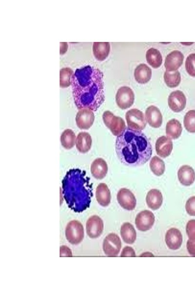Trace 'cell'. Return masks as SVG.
<instances>
[{"label":"cell","instance_id":"d6a6232c","mask_svg":"<svg viewBox=\"0 0 195 293\" xmlns=\"http://www.w3.org/2000/svg\"><path fill=\"white\" fill-rule=\"evenodd\" d=\"M185 68L190 76L195 77V53L191 54L187 57Z\"/></svg>","mask_w":195,"mask_h":293},{"label":"cell","instance_id":"44dd1931","mask_svg":"<svg viewBox=\"0 0 195 293\" xmlns=\"http://www.w3.org/2000/svg\"><path fill=\"white\" fill-rule=\"evenodd\" d=\"M146 202L148 207L151 209H158L163 202V196L161 191L155 188L149 190L146 197Z\"/></svg>","mask_w":195,"mask_h":293},{"label":"cell","instance_id":"ba28073f","mask_svg":"<svg viewBox=\"0 0 195 293\" xmlns=\"http://www.w3.org/2000/svg\"><path fill=\"white\" fill-rule=\"evenodd\" d=\"M135 95L132 89L126 86L120 87L116 95V102L117 106L122 109L131 107L134 104Z\"/></svg>","mask_w":195,"mask_h":293},{"label":"cell","instance_id":"5bb4252c","mask_svg":"<svg viewBox=\"0 0 195 293\" xmlns=\"http://www.w3.org/2000/svg\"><path fill=\"white\" fill-rule=\"evenodd\" d=\"M184 55L180 51L174 50L170 52L165 60L164 66L166 71H176L182 65Z\"/></svg>","mask_w":195,"mask_h":293},{"label":"cell","instance_id":"7402d4cb","mask_svg":"<svg viewBox=\"0 0 195 293\" xmlns=\"http://www.w3.org/2000/svg\"><path fill=\"white\" fill-rule=\"evenodd\" d=\"M152 76L151 69L145 63H140L135 69L134 77L139 84H145L148 83Z\"/></svg>","mask_w":195,"mask_h":293},{"label":"cell","instance_id":"e575fe53","mask_svg":"<svg viewBox=\"0 0 195 293\" xmlns=\"http://www.w3.org/2000/svg\"><path fill=\"white\" fill-rule=\"evenodd\" d=\"M186 231L189 239H195V219L190 220L188 222Z\"/></svg>","mask_w":195,"mask_h":293},{"label":"cell","instance_id":"f546056e","mask_svg":"<svg viewBox=\"0 0 195 293\" xmlns=\"http://www.w3.org/2000/svg\"><path fill=\"white\" fill-rule=\"evenodd\" d=\"M150 167L152 172L157 176L162 175L165 170L164 161L156 156H154L150 162Z\"/></svg>","mask_w":195,"mask_h":293},{"label":"cell","instance_id":"4dcf8cb0","mask_svg":"<svg viewBox=\"0 0 195 293\" xmlns=\"http://www.w3.org/2000/svg\"><path fill=\"white\" fill-rule=\"evenodd\" d=\"M73 71L69 67H64L60 70V87L66 88L69 86L72 83V77Z\"/></svg>","mask_w":195,"mask_h":293},{"label":"cell","instance_id":"cb8c5ba5","mask_svg":"<svg viewBox=\"0 0 195 293\" xmlns=\"http://www.w3.org/2000/svg\"><path fill=\"white\" fill-rule=\"evenodd\" d=\"M110 45L108 42H94L93 45V54L97 60L102 61L108 56Z\"/></svg>","mask_w":195,"mask_h":293},{"label":"cell","instance_id":"8fae6325","mask_svg":"<svg viewBox=\"0 0 195 293\" xmlns=\"http://www.w3.org/2000/svg\"><path fill=\"white\" fill-rule=\"evenodd\" d=\"M117 200L120 206L128 210H133L136 204V198L133 192L126 188H122L117 193Z\"/></svg>","mask_w":195,"mask_h":293},{"label":"cell","instance_id":"3957f363","mask_svg":"<svg viewBox=\"0 0 195 293\" xmlns=\"http://www.w3.org/2000/svg\"><path fill=\"white\" fill-rule=\"evenodd\" d=\"M63 197L68 207L76 212L89 207L93 196L92 183L85 171L69 169L62 181Z\"/></svg>","mask_w":195,"mask_h":293},{"label":"cell","instance_id":"52a82bcc","mask_svg":"<svg viewBox=\"0 0 195 293\" xmlns=\"http://www.w3.org/2000/svg\"><path fill=\"white\" fill-rule=\"evenodd\" d=\"M102 248L106 255L108 256L117 255L121 248V242L119 237L116 233H109L103 240Z\"/></svg>","mask_w":195,"mask_h":293},{"label":"cell","instance_id":"ac0fdd59","mask_svg":"<svg viewBox=\"0 0 195 293\" xmlns=\"http://www.w3.org/2000/svg\"><path fill=\"white\" fill-rule=\"evenodd\" d=\"M177 177L180 183L183 186H189L195 180V171L188 165H183L178 169Z\"/></svg>","mask_w":195,"mask_h":293},{"label":"cell","instance_id":"4fadbf2b","mask_svg":"<svg viewBox=\"0 0 195 293\" xmlns=\"http://www.w3.org/2000/svg\"><path fill=\"white\" fill-rule=\"evenodd\" d=\"M168 104L172 110L175 112H179L185 107L186 98L181 91L176 90L171 92L169 96Z\"/></svg>","mask_w":195,"mask_h":293},{"label":"cell","instance_id":"603a6c76","mask_svg":"<svg viewBox=\"0 0 195 293\" xmlns=\"http://www.w3.org/2000/svg\"><path fill=\"white\" fill-rule=\"evenodd\" d=\"M92 143L91 135L88 132H81L76 138V148L79 152L85 153L91 149Z\"/></svg>","mask_w":195,"mask_h":293},{"label":"cell","instance_id":"9c48e42d","mask_svg":"<svg viewBox=\"0 0 195 293\" xmlns=\"http://www.w3.org/2000/svg\"><path fill=\"white\" fill-rule=\"evenodd\" d=\"M155 221V217L153 213L149 210H144L137 214L135 224L139 230L146 231L152 228Z\"/></svg>","mask_w":195,"mask_h":293},{"label":"cell","instance_id":"9a60e30c","mask_svg":"<svg viewBox=\"0 0 195 293\" xmlns=\"http://www.w3.org/2000/svg\"><path fill=\"white\" fill-rule=\"evenodd\" d=\"M165 240L168 248L172 250H176L180 248L182 245V235L179 230L172 228L167 231Z\"/></svg>","mask_w":195,"mask_h":293},{"label":"cell","instance_id":"7c38bea8","mask_svg":"<svg viewBox=\"0 0 195 293\" xmlns=\"http://www.w3.org/2000/svg\"><path fill=\"white\" fill-rule=\"evenodd\" d=\"M94 120V112L88 108L79 109L76 117L77 126L81 129H88L93 125Z\"/></svg>","mask_w":195,"mask_h":293},{"label":"cell","instance_id":"2e32d148","mask_svg":"<svg viewBox=\"0 0 195 293\" xmlns=\"http://www.w3.org/2000/svg\"><path fill=\"white\" fill-rule=\"evenodd\" d=\"M173 148V142L171 139L162 136L156 141L155 148L157 154L162 158L169 156Z\"/></svg>","mask_w":195,"mask_h":293},{"label":"cell","instance_id":"30bf717a","mask_svg":"<svg viewBox=\"0 0 195 293\" xmlns=\"http://www.w3.org/2000/svg\"><path fill=\"white\" fill-rule=\"evenodd\" d=\"M103 221L98 215L91 216L86 222V233L91 238H97L100 236L103 232Z\"/></svg>","mask_w":195,"mask_h":293},{"label":"cell","instance_id":"d6986e66","mask_svg":"<svg viewBox=\"0 0 195 293\" xmlns=\"http://www.w3.org/2000/svg\"><path fill=\"white\" fill-rule=\"evenodd\" d=\"M90 170L95 178L100 180L106 176L108 172V166L104 159L98 158L92 162Z\"/></svg>","mask_w":195,"mask_h":293},{"label":"cell","instance_id":"d590c367","mask_svg":"<svg viewBox=\"0 0 195 293\" xmlns=\"http://www.w3.org/2000/svg\"><path fill=\"white\" fill-rule=\"evenodd\" d=\"M120 256H136V253L132 247L126 246L123 249Z\"/></svg>","mask_w":195,"mask_h":293},{"label":"cell","instance_id":"83f0119b","mask_svg":"<svg viewBox=\"0 0 195 293\" xmlns=\"http://www.w3.org/2000/svg\"><path fill=\"white\" fill-rule=\"evenodd\" d=\"M76 137L74 132L71 129H65L60 136V142L62 146L66 149L73 147L76 144Z\"/></svg>","mask_w":195,"mask_h":293},{"label":"cell","instance_id":"f1b7e54d","mask_svg":"<svg viewBox=\"0 0 195 293\" xmlns=\"http://www.w3.org/2000/svg\"><path fill=\"white\" fill-rule=\"evenodd\" d=\"M164 80L167 86L174 88L177 86L181 81L180 74L178 70L166 71L164 74Z\"/></svg>","mask_w":195,"mask_h":293},{"label":"cell","instance_id":"6da1fadb","mask_svg":"<svg viewBox=\"0 0 195 293\" xmlns=\"http://www.w3.org/2000/svg\"><path fill=\"white\" fill-rule=\"evenodd\" d=\"M71 81L77 108L97 111L105 100L103 73L96 67L87 65L77 69Z\"/></svg>","mask_w":195,"mask_h":293},{"label":"cell","instance_id":"7a4b0ae2","mask_svg":"<svg viewBox=\"0 0 195 293\" xmlns=\"http://www.w3.org/2000/svg\"><path fill=\"white\" fill-rule=\"evenodd\" d=\"M115 148L120 161L130 167L143 165L152 154V145L145 134L129 127L117 136Z\"/></svg>","mask_w":195,"mask_h":293},{"label":"cell","instance_id":"1f68e13d","mask_svg":"<svg viewBox=\"0 0 195 293\" xmlns=\"http://www.w3.org/2000/svg\"><path fill=\"white\" fill-rule=\"evenodd\" d=\"M183 124L185 129L188 132L195 133V110H189L186 113Z\"/></svg>","mask_w":195,"mask_h":293},{"label":"cell","instance_id":"74e56055","mask_svg":"<svg viewBox=\"0 0 195 293\" xmlns=\"http://www.w3.org/2000/svg\"><path fill=\"white\" fill-rule=\"evenodd\" d=\"M72 254L71 250L67 246H62L60 248V256H72Z\"/></svg>","mask_w":195,"mask_h":293},{"label":"cell","instance_id":"277c9868","mask_svg":"<svg viewBox=\"0 0 195 293\" xmlns=\"http://www.w3.org/2000/svg\"><path fill=\"white\" fill-rule=\"evenodd\" d=\"M102 119L105 126L114 136H119L126 128L124 120L120 117L115 116L109 110L103 113Z\"/></svg>","mask_w":195,"mask_h":293},{"label":"cell","instance_id":"8d00e7d4","mask_svg":"<svg viewBox=\"0 0 195 293\" xmlns=\"http://www.w3.org/2000/svg\"><path fill=\"white\" fill-rule=\"evenodd\" d=\"M186 247L189 253L195 256V239H189L187 242Z\"/></svg>","mask_w":195,"mask_h":293},{"label":"cell","instance_id":"d4e9b609","mask_svg":"<svg viewBox=\"0 0 195 293\" xmlns=\"http://www.w3.org/2000/svg\"><path fill=\"white\" fill-rule=\"evenodd\" d=\"M120 235L123 241L128 244H133L136 238V232L134 226L129 222L124 223L121 226Z\"/></svg>","mask_w":195,"mask_h":293},{"label":"cell","instance_id":"836d02e7","mask_svg":"<svg viewBox=\"0 0 195 293\" xmlns=\"http://www.w3.org/2000/svg\"><path fill=\"white\" fill-rule=\"evenodd\" d=\"M185 209L188 214L195 216V196H192L187 200Z\"/></svg>","mask_w":195,"mask_h":293},{"label":"cell","instance_id":"484cf974","mask_svg":"<svg viewBox=\"0 0 195 293\" xmlns=\"http://www.w3.org/2000/svg\"><path fill=\"white\" fill-rule=\"evenodd\" d=\"M182 127L179 121L176 119L169 120L166 126V134L171 139H176L181 134Z\"/></svg>","mask_w":195,"mask_h":293},{"label":"cell","instance_id":"ffe728a7","mask_svg":"<svg viewBox=\"0 0 195 293\" xmlns=\"http://www.w3.org/2000/svg\"><path fill=\"white\" fill-rule=\"evenodd\" d=\"M96 198L98 203L102 207L108 206L111 202V193L107 185L100 183L96 190Z\"/></svg>","mask_w":195,"mask_h":293},{"label":"cell","instance_id":"5b68a950","mask_svg":"<svg viewBox=\"0 0 195 293\" xmlns=\"http://www.w3.org/2000/svg\"><path fill=\"white\" fill-rule=\"evenodd\" d=\"M65 236L71 244H79L84 237V229L82 224L76 220L70 221L65 228Z\"/></svg>","mask_w":195,"mask_h":293},{"label":"cell","instance_id":"e0dca14e","mask_svg":"<svg viewBox=\"0 0 195 293\" xmlns=\"http://www.w3.org/2000/svg\"><path fill=\"white\" fill-rule=\"evenodd\" d=\"M145 118L149 125L154 128L159 127L162 123V116L160 110L155 105H150L145 111Z\"/></svg>","mask_w":195,"mask_h":293},{"label":"cell","instance_id":"4316f807","mask_svg":"<svg viewBox=\"0 0 195 293\" xmlns=\"http://www.w3.org/2000/svg\"><path fill=\"white\" fill-rule=\"evenodd\" d=\"M147 62L154 68L160 66L162 63V57L160 52L154 48L149 49L146 53Z\"/></svg>","mask_w":195,"mask_h":293},{"label":"cell","instance_id":"8992f818","mask_svg":"<svg viewBox=\"0 0 195 293\" xmlns=\"http://www.w3.org/2000/svg\"><path fill=\"white\" fill-rule=\"evenodd\" d=\"M125 118L128 127L131 129L141 131L146 126V120L143 113L136 108L127 111Z\"/></svg>","mask_w":195,"mask_h":293}]
</instances>
